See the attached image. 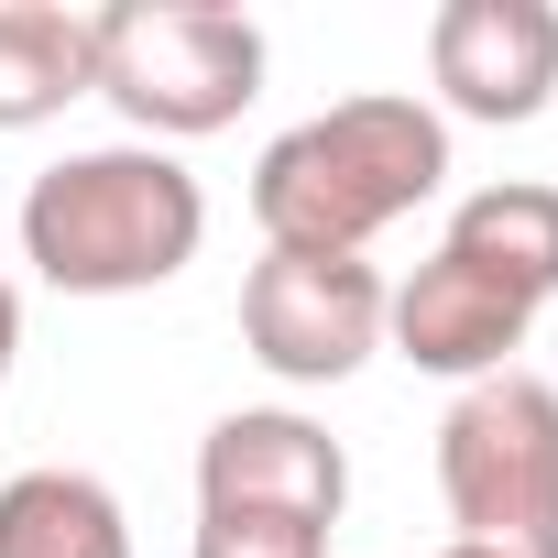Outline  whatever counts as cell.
Segmentation results:
<instances>
[{"instance_id": "6da1fadb", "label": "cell", "mask_w": 558, "mask_h": 558, "mask_svg": "<svg viewBox=\"0 0 558 558\" xmlns=\"http://www.w3.org/2000/svg\"><path fill=\"white\" fill-rule=\"evenodd\" d=\"M449 175V121L416 88H351L274 132L252 165V219L274 252H362L405 208H427Z\"/></svg>"}, {"instance_id": "7a4b0ae2", "label": "cell", "mask_w": 558, "mask_h": 558, "mask_svg": "<svg viewBox=\"0 0 558 558\" xmlns=\"http://www.w3.org/2000/svg\"><path fill=\"white\" fill-rule=\"evenodd\" d=\"M208 241V186L165 143H88L23 186V263L56 296H143L175 286Z\"/></svg>"}, {"instance_id": "3957f363", "label": "cell", "mask_w": 558, "mask_h": 558, "mask_svg": "<svg viewBox=\"0 0 558 558\" xmlns=\"http://www.w3.org/2000/svg\"><path fill=\"white\" fill-rule=\"evenodd\" d=\"M438 493L471 547L558 558V384L547 373H482L438 416Z\"/></svg>"}, {"instance_id": "277c9868", "label": "cell", "mask_w": 558, "mask_h": 558, "mask_svg": "<svg viewBox=\"0 0 558 558\" xmlns=\"http://www.w3.org/2000/svg\"><path fill=\"white\" fill-rule=\"evenodd\" d=\"M99 34V99H121L143 132H219L263 88V23L230 0H110Z\"/></svg>"}, {"instance_id": "5b68a950", "label": "cell", "mask_w": 558, "mask_h": 558, "mask_svg": "<svg viewBox=\"0 0 558 558\" xmlns=\"http://www.w3.org/2000/svg\"><path fill=\"white\" fill-rule=\"evenodd\" d=\"M384 307L395 286L362 263V252H274L241 274V340L263 373H286V384H340L384 351Z\"/></svg>"}, {"instance_id": "8992f818", "label": "cell", "mask_w": 558, "mask_h": 558, "mask_svg": "<svg viewBox=\"0 0 558 558\" xmlns=\"http://www.w3.org/2000/svg\"><path fill=\"white\" fill-rule=\"evenodd\" d=\"M427 77L460 121H536L558 88V0H438Z\"/></svg>"}, {"instance_id": "52a82bcc", "label": "cell", "mask_w": 558, "mask_h": 558, "mask_svg": "<svg viewBox=\"0 0 558 558\" xmlns=\"http://www.w3.org/2000/svg\"><path fill=\"white\" fill-rule=\"evenodd\" d=\"M197 504H252V514H307L340 525L351 504V449L296 416V405H241L197 438Z\"/></svg>"}, {"instance_id": "ba28073f", "label": "cell", "mask_w": 558, "mask_h": 558, "mask_svg": "<svg viewBox=\"0 0 558 558\" xmlns=\"http://www.w3.org/2000/svg\"><path fill=\"white\" fill-rule=\"evenodd\" d=\"M525 329H536V307H525L514 286H493L482 263H460V252H427L405 286H395V307H384V340H395L416 373H449V384L514 373Z\"/></svg>"}, {"instance_id": "9c48e42d", "label": "cell", "mask_w": 558, "mask_h": 558, "mask_svg": "<svg viewBox=\"0 0 558 558\" xmlns=\"http://www.w3.org/2000/svg\"><path fill=\"white\" fill-rule=\"evenodd\" d=\"M438 252L482 263L493 286H514L525 307H547V296H558V186H547V175H493V186H471V197L449 208V241H438Z\"/></svg>"}, {"instance_id": "30bf717a", "label": "cell", "mask_w": 558, "mask_h": 558, "mask_svg": "<svg viewBox=\"0 0 558 558\" xmlns=\"http://www.w3.org/2000/svg\"><path fill=\"white\" fill-rule=\"evenodd\" d=\"M99 88V34L66 0H0V132H34Z\"/></svg>"}, {"instance_id": "8fae6325", "label": "cell", "mask_w": 558, "mask_h": 558, "mask_svg": "<svg viewBox=\"0 0 558 558\" xmlns=\"http://www.w3.org/2000/svg\"><path fill=\"white\" fill-rule=\"evenodd\" d=\"M0 558H132V525H121V493L99 471H12L0 482Z\"/></svg>"}, {"instance_id": "7c38bea8", "label": "cell", "mask_w": 558, "mask_h": 558, "mask_svg": "<svg viewBox=\"0 0 558 558\" xmlns=\"http://www.w3.org/2000/svg\"><path fill=\"white\" fill-rule=\"evenodd\" d=\"M186 558H329V525L252 514V504H197V547Z\"/></svg>"}, {"instance_id": "4fadbf2b", "label": "cell", "mask_w": 558, "mask_h": 558, "mask_svg": "<svg viewBox=\"0 0 558 558\" xmlns=\"http://www.w3.org/2000/svg\"><path fill=\"white\" fill-rule=\"evenodd\" d=\"M12 351H23V296H12V274H0V384H12Z\"/></svg>"}, {"instance_id": "5bb4252c", "label": "cell", "mask_w": 558, "mask_h": 558, "mask_svg": "<svg viewBox=\"0 0 558 558\" xmlns=\"http://www.w3.org/2000/svg\"><path fill=\"white\" fill-rule=\"evenodd\" d=\"M438 558H514V547H471V536H449V547H438Z\"/></svg>"}]
</instances>
